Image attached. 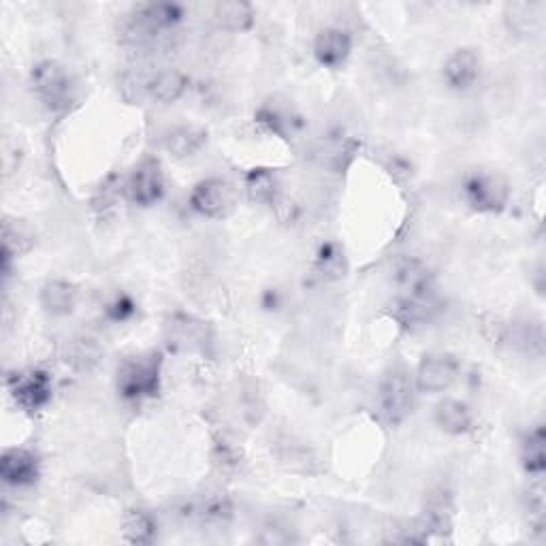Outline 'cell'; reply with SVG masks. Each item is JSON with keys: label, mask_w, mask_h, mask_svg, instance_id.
Returning a JSON list of instances; mask_svg holds the SVG:
<instances>
[{"label": "cell", "mask_w": 546, "mask_h": 546, "mask_svg": "<svg viewBox=\"0 0 546 546\" xmlns=\"http://www.w3.org/2000/svg\"><path fill=\"white\" fill-rule=\"evenodd\" d=\"M465 205L476 214H502L510 201V184L497 171H472L461 184Z\"/></svg>", "instance_id": "cell-1"}, {"label": "cell", "mask_w": 546, "mask_h": 546, "mask_svg": "<svg viewBox=\"0 0 546 546\" xmlns=\"http://www.w3.org/2000/svg\"><path fill=\"white\" fill-rule=\"evenodd\" d=\"M160 355H139L122 361L118 367L116 387L126 401L150 399L160 391Z\"/></svg>", "instance_id": "cell-2"}, {"label": "cell", "mask_w": 546, "mask_h": 546, "mask_svg": "<svg viewBox=\"0 0 546 546\" xmlns=\"http://www.w3.org/2000/svg\"><path fill=\"white\" fill-rule=\"evenodd\" d=\"M30 79L39 101L54 111V114L67 111L75 103V82L62 64L54 60H43L32 69Z\"/></svg>", "instance_id": "cell-3"}, {"label": "cell", "mask_w": 546, "mask_h": 546, "mask_svg": "<svg viewBox=\"0 0 546 546\" xmlns=\"http://www.w3.org/2000/svg\"><path fill=\"white\" fill-rule=\"evenodd\" d=\"M416 384L414 376L408 374L404 367H391L387 374H384L380 389H378V401H380V412L384 419L391 425L404 423L412 408H414V397H416Z\"/></svg>", "instance_id": "cell-4"}, {"label": "cell", "mask_w": 546, "mask_h": 546, "mask_svg": "<svg viewBox=\"0 0 546 546\" xmlns=\"http://www.w3.org/2000/svg\"><path fill=\"white\" fill-rule=\"evenodd\" d=\"M237 199H239L237 186L222 178L201 180L190 192L192 210L212 220H220L233 214L237 207Z\"/></svg>", "instance_id": "cell-5"}, {"label": "cell", "mask_w": 546, "mask_h": 546, "mask_svg": "<svg viewBox=\"0 0 546 546\" xmlns=\"http://www.w3.org/2000/svg\"><path fill=\"white\" fill-rule=\"evenodd\" d=\"M461 376V363L451 352H429L416 367L414 384L419 393H444Z\"/></svg>", "instance_id": "cell-6"}, {"label": "cell", "mask_w": 546, "mask_h": 546, "mask_svg": "<svg viewBox=\"0 0 546 546\" xmlns=\"http://www.w3.org/2000/svg\"><path fill=\"white\" fill-rule=\"evenodd\" d=\"M126 195L139 207H150L165 195V173L158 158L148 156L135 165L126 180Z\"/></svg>", "instance_id": "cell-7"}, {"label": "cell", "mask_w": 546, "mask_h": 546, "mask_svg": "<svg viewBox=\"0 0 546 546\" xmlns=\"http://www.w3.org/2000/svg\"><path fill=\"white\" fill-rule=\"evenodd\" d=\"M9 391L15 404L24 412H39L52 401L54 382L52 376L43 369H28V372L15 374L9 380Z\"/></svg>", "instance_id": "cell-8"}, {"label": "cell", "mask_w": 546, "mask_h": 546, "mask_svg": "<svg viewBox=\"0 0 546 546\" xmlns=\"http://www.w3.org/2000/svg\"><path fill=\"white\" fill-rule=\"evenodd\" d=\"M41 476L39 457L28 448H7L0 455V478L7 487H32Z\"/></svg>", "instance_id": "cell-9"}, {"label": "cell", "mask_w": 546, "mask_h": 546, "mask_svg": "<svg viewBox=\"0 0 546 546\" xmlns=\"http://www.w3.org/2000/svg\"><path fill=\"white\" fill-rule=\"evenodd\" d=\"M352 47L355 41L346 28L329 26L320 30L314 39V58L327 69H340L348 62Z\"/></svg>", "instance_id": "cell-10"}, {"label": "cell", "mask_w": 546, "mask_h": 546, "mask_svg": "<svg viewBox=\"0 0 546 546\" xmlns=\"http://www.w3.org/2000/svg\"><path fill=\"white\" fill-rule=\"evenodd\" d=\"M478 77L480 56L472 47H459V50H455L442 64V79L451 90L457 92L470 90L478 82Z\"/></svg>", "instance_id": "cell-11"}, {"label": "cell", "mask_w": 546, "mask_h": 546, "mask_svg": "<svg viewBox=\"0 0 546 546\" xmlns=\"http://www.w3.org/2000/svg\"><path fill=\"white\" fill-rule=\"evenodd\" d=\"M393 282L401 297H421L436 293L431 269L419 259H401L393 267Z\"/></svg>", "instance_id": "cell-12"}, {"label": "cell", "mask_w": 546, "mask_h": 546, "mask_svg": "<svg viewBox=\"0 0 546 546\" xmlns=\"http://www.w3.org/2000/svg\"><path fill=\"white\" fill-rule=\"evenodd\" d=\"M433 421L448 436H468L476 429L472 408L459 399H442L433 408Z\"/></svg>", "instance_id": "cell-13"}, {"label": "cell", "mask_w": 546, "mask_h": 546, "mask_svg": "<svg viewBox=\"0 0 546 546\" xmlns=\"http://www.w3.org/2000/svg\"><path fill=\"white\" fill-rule=\"evenodd\" d=\"M440 312V303L436 293L431 295H421V297H401L397 299L395 308H393V318L401 327L406 329H416V327H425L431 323L433 318Z\"/></svg>", "instance_id": "cell-14"}, {"label": "cell", "mask_w": 546, "mask_h": 546, "mask_svg": "<svg viewBox=\"0 0 546 546\" xmlns=\"http://www.w3.org/2000/svg\"><path fill=\"white\" fill-rule=\"evenodd\" d=\"M190 79L180 69H163L146 82V94L158 105L178 103L188 90Z\"/></svg>", "instance_id": "cell-15"}, {"label": "cell", "mask_w": 546, "mask_h": 546, "mask_svg": "<svg viewBox=\"0 0 546 546\" xmlns=\"http://www.w3.org/2000/svg\"><path fill=\"white\" fill-rule=\"evenodd\" d=\"M207 143V131L197 124H178L163 137V148L173 158H190L201 152Z\"/></svg>", "instance_id": "cell-16"}, {"label": "cell", "mask_w": 546, "mask_h": 546, "mask_svg": "<svg viewBox=\"0 0 546 546\" xmlns=\"http://www.w3.org/2000/svg\"><path fill=\"white\" fill-rule=\"evenodd\" d=\"M167 340L178 350L205 352V346L210 344V335H207V327L201 320H195L190 316H173L171 323L167 325Z\"/></svg>", "instance_id": "cell-17"}, {"label": "cell", "mask_w": 546, "mask_h": 546, "mask_svg": "<svg viewBox=\"0 0 546 546\" xmlns=\"http://www.w3.org/2000/svg\"><path fill=\"white\" fill-rule=\"evenodd\" d=\"M212 20L218 30L246 32L254 26V7L244 0H220L212 7Z\"/></svg>", "instance_id": "cell-18"}, {"label": "cell", "mask_w": 546, "mask_h": 546, "mask_svg": "<svg viewBox=\"0 0 546 546\" xmlns=\"http://www.w3.org/2000/svg\"><path fill=\"white\" fill-rule=\"evenodd\" d=\"M77 286L67 280H50L41 286V308L52 316H69L77 305Z\"/></svg>", "instance_id": "cell-19"}, {"label": "cell", "mask_w": 546, "mask_h": 546, "mask_svg": "<svg viewBox=\"0 0 546 546\" xmlns=\"http://www.w3.org/2000/svg\"><path fill=\"white\" fill-rule=\"evenodd\" d=\"M542 5L540 3H510L506 5L504 20L515 37H536L542 30Z\"/></svg>", "instance_id": "cell-20"}, {"label": "cell", "mask_w": 546, "mask_h": 546, "mask_svg": "<svg viewBox=\"0 0 546 546\" xmlns=\"http://www.w3.org/2000/svg\"><path fill=\"white\" fill-rule=\"evenodd\" d=\"M544 427L536 425L534 429H529L525 433V438L521 442V463L527 474H532L540 478L546 468V453H544Z\"/></svg>", "instance_id": "cell-21"}, {"label": "cell", "mask_w": 546, "mask_h": 546, "mask_svg": "<svg viewBox=\"0 0 546 546\" xmlns=\"http://www.w3.org/2000/svg\"><path fill=\"white\" fill-rule=\"evenodd\" d=\"M122 536L131 544H150L156 538V519L146 510H126L122 517Z\"/></svg>", "instance_id": "cell-22"}, {"label": "cell", "mask_w": 546, "mask_h": 546, "mask_svg": "<svg viewBox=\"0 0 546 546\" xmlns=\"http://www.w3.org/2000/svg\"><path fill=\"white\" fill-rule=\"evenodd\" d=\"M101 361V348L90 337H75L64 348V363L71 365L77 372H90Z\"/></svg>", "instance_id": "cell-23"}, {"label": "cell", "mask_w": 546, "mask_h": 546, "mask_svg": "<svg viewBox=\"0 0 546 546\" xmlns=\"http://www.w3.org/2000/svg\"><path fill=\"white\" fill-rule=\"evenodd\" d=\"M246 195L252 203L273 205L278 201V180L267 169H252L246 175Z\"/></svg>", "instance_id": "cell-24"}, {"label": "cell", "mask_w": 546, "mask_h": 546, "mask_svg": "<svg viewBox=\"0 0 546 546\" xmlns=\"http://www.w3.org/2000/svg\"><path fill=\"white\" fill-rule=\"evenodd\" d=\"M197 515L203 523L224 525L233 517V506L224 495H210L197 506Z\"/></svg>", "instance_id": "cell-25"}, {"label": "cell", "mask_w": 546, "mask_h": 546, "mask_svg": "<svg viewBox=\"0 0 546 546\" xmlns=\"http://www.w3.org/2000/svg\"><path fill=\"white\" fill-rule=\"evenodd\" d=\"M135 301L128 295H116L105 305V314L109 320H114V323H126L128 318L135 314Z\"/></svg>", "instance_id": "cell-26"}, {"label": "cell", "mask_w": 546, "mask_h": 546, "mask_svg": "<svg viewBox=\"0 0 546 546\" xmlns=\"http://www.w3.org/2000/svg\"><path fill=\"white\" fill-rule=\"evenodd\" d=\"M318 267H320V273H323V276H329V273H337V276H340V273H342V256H340V252H337L331 246H327L318 256Z\"/></svg>", "instance_id": "cell-27"}]
</instances>
